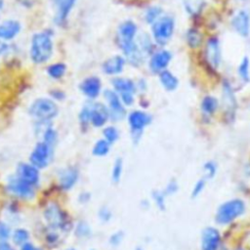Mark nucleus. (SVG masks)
Masks as SVG:
<instances>
[{
    "label": "nucleus",
    "instance_id": "f257e3e1",
    "mask_svg": "<svg viewBox=\"0 0 250 250\" xmlns=\"http://www.w3.org/2000/svg\"><path fill=\"white\" fill-rule=\"evenodd\" d=\"M53 40L48 31L37 32L32 36L30 44V58L35 63H44L53 55Z\"/></svg>",
    "mask_w": 250,
    "mask_h": 250
},
{
    "label": "nucleus",
    "instance_id": "f03ea898",
    "mask_svg": "<svg viewBox=\"0 0 250 250\" xmlns=\"http://www.w3.org/2000/svg\"><path fill=\"white\" fill-rule=\"evenodd\" d=\"M28 112L35 119L44 122L56 117L59 112V108L53 100L47 98H39L31 104Z\"/></svg>",
    "mask_w": 250,
    "mask_h": 250
},
{
    "label": "nucleus",
    "instance_id": "7ed1b4c3",
    "mask_svg": "<svg viewBox=\"0 0 250 250\" xmlns=\"http://www.w3.org/2000/svg\"><path fill=\"white\" fill-rule=\"evenodd\" d=\"M244 211L245 204L242 200L237 198L229 200L219 207L216 213V221L222 225L229 224L243 214Z\"/></svg>",
    "mask_w": 250,
    "mask_h": 250
},
{
    "label": "nucleus",
    "instance_id": "20e7f679",
    "mask_svg": "<svg viewBox=\"0 0 250 250\" xmlns=\"http://www.w3.org/2000/svg\"><path fill=\"white\" fill-rule=\"evenodd\" d=\"M175 21L170 16H161L152 23L151 31L154 41L158 45H165L174 33Z\"/></svg>",
    "mask_w": 250,
    "mask_h": 250
},
{
    "label": "nucleus",
    "instance_id": "39448f33",
    "mask_svg": "<svg viewBox=\"0 0 250 250\" xmlns=\"http://www.w3.org/2000/svg\"><path fill=\"white\" fill-rule=\"evenodd\" d=\"M44 218L47 224L53 229H65L69 226L67 216L61 209V207L55 203L50 204L44 211Z\"/></svg>",
    "mask_w": 250,
    "mask_h": 250
},
{
    "label": "nucleus",
    "instance_id": "423d86ee",
    "mask_svg": "<svg viewBox=\"0 0 250 250\" xmlns=\"http://www.w3.org/2000/svg\"><path fill=\"white\" fill-rule=\"evenodd\" d=\"M53 148L49 146L46 143L39 142L29 155V161L32 165L37 168H45L48 166L49 161L52 157Z\"/></svg>",
    "mask_w": 250,
    "mask_h": 250
},
{
    "label": "nucleus",
    "instance_id": "0eeeda50",
    "mask_svg": "<svg viewBox=\"0 0 250 250\" xmlns=\"http://www.w3.org/2000/svg\"><path fill=\"white\" fill-rule=\"evenodd\" d=\"M104 96L108 104L107 108L109 112V118L114 121L122 119L125 116L126 111L123 106V103L117 93L112 90H105L104 92Z\"/></svg>",
    "mask_w": 250,
    "mask_h": 250
},
{
    "label": "nucleus",
    "instance_id": "6e6552de",
    "mask_svg": "<svg viewBox=\"0 0 250 250\" xmlns=\"http://www.w3.org/2000/svg\"><path fill=\"white\" fill-rule=\"evenodd\" d=\"M7 188L9 192L21 199H31L34 196L33 186L25 183L17 176L9 179Z\"/></svg>",
    "mask_w": 250,
    "mask_h": 250
},
{
    "label": "nucleus",
    "instance_id": "1a4fd4ad",
    "mask_svg": "<svg viewBox=\"0 0 250 250\" xmlns=\"http://www.w3.org/2000/svg\"><path fill=\"white\" fill-rule=\"evenodd\" d=\"M128 122L134 138H140L144 128L151 122V116L146 112L135 110L129 114Z\"/></svg>",
    "mask_w": 250,
    "mask_h": 250
},
{
    "label": "nucleus",
    "instance_id": "9d476101",
    "mask_svg": "<svg viewBox=\"0 0 250 250\" xmlns=\"http://www.w3.org/2000/svg\"><path fill=\"white\" fill-rule=\"evenodd\" d=\"M233 29L242 37H248L250 34V15L245 10L238 11L231 20Z\"/></svg>",
    "mask_w": 250,
    "mask_h": 250
},
{
    "label": "nucleus",
    "instance_id": "9b49d317",
    "mask_svg": "<svg viewBox=\"0 0 250 250\" xmlns=\"http://www.w3.org/2000/svg\"><path fill=\"white\" fill-rule=\"evenodd\" d=\"M109 118L108 108L101 104H90V122L95 127H102Z\"/></svg>",
    "mask_w": 250,
    "mask_h": 250
},
{
    "label": "nucleus",
    "instance_id": "f8f14e48",
    "mask_svg": "<svg viewBox=\"0 0 250 250\" xmlns=\"http://www.w3.org/2000/svg\"><path fill=\"white\" fill-rule=\"evenodd\" d=\"M17 177L31 186H35L40 178L38 168L31 163H20L17 167Z\"/></svg>",
    "mask_w": 250,
    "mask_h": 250
},
{
    "label": "nucleus",
    "instance_id": "ddd939ff",
    "mask_svg": "<svg viewBox=\"0 0 250 250\" xmlns=\"http://www.w3.org/2000/svg\"><path fill=\"white\" fill-rule=\"evenodd\" d=\"M205 57L208 63L213 67L217 68L221 62V47L218 38L211 37L206 43Z\"/></svg>",
    "mask_w": 250,
    "mask_h": 250
},
{
    "label": "nucleus",
    "instance_id": "4468645a",
    "mask_svg": "<svg viewBox=\"0 0 250 250\" xmlns=\"http://www.w3.org/2000/svg\"><path fill=\"white\" fill-rule=\"evenodd\" d=\"M172 54L167 50H162L155 53L149 61V68L154 73H160L166 69L169 62H171Z\"/></svg>",
    "mask_w": 250,
    "mask_h": 250
},
{
    "label": "nucleus",
    "instance_id": "2eb2a0df",
    "mask_svg": "<svg viewBox=\"0 0 250 250\" xmlns=\"http://www.w3.org/2000/svg\"><path fill=\"white\" fill-rule=\"evenodd\" d=\"M220 244V233L214 228H206L202 231L201 249L202 250H218Z\"/></svg>",
    "mask_w": 250,
    "mask_h": 250
},
{
    "label": "nucleus",
    "instance_id": "dca6fc26",
    "mask_svg": "<svg viewBox=\"0 0 250 250\" xmlns=\"http://www.w3.org/2000/svg\"><path fill=\"white\" fill-rule=\"evenodd\" d=\"M101 89H102V82L100 78L96 76L87 77L80 84L81 92L89 99L97 98L101 93Z\"/></svg>",
    "mask_w": 250,
    "mask_h": 250
},
{
    "label": "nucleus",
    "instance_id": "f3484780",
    "mask_svg": "<svg viewBox=\"0 0 250 250\" xmlns=\"http://www.w3.org/2000/svg\"><path fill=\"white\" fill-rule=\"evenodd\" d=\"M21 25L16 20H8L0 23V39L12 40L21 31Z\"/></svg>",
    "mask_w": 250,
    "mask_h": 250
},
{
    "label": "nucleus",
    "instance_id": "a211bd4d",
    "mask_svg": "<svg viewBox=\"0 0 250 250\" xmlns=\"http://www.w3.org/2000/svg\"><path fill=\"white\" fill-rule=\"evenodd\" d=\"M125 59L121 56H113L108 58L103 63V71L108 75L119 74L123 71L125 65Z\"/></svg>",
    "mask_w": 250,
    "mask_h": 250
},
{
    "label": "nucleus",
    "instance_id": "6ab92c4d",
    "mask_svg": "<svg viewBox=\"0 0 250 250\" xmlns=\"http://www.w3.org/2000/svg\"><path fill=\"white\" fill-rule=\"evenodd\" d=\"M137 34V25L132 21H126L122 22L118 27L117 39L118 43L135 41V36Z\"/></svg>",
    "mask_w": 250,
    "mask_h": 250
},
{
    "label": "nucleus",
    "instance_id": "aec40b11",
    "mask_svg": "<svg viewBox=\"0 0 250 250\" xmlns=\"http://www.w3.org/2000/svg\"><path fill=\"white\" fill-rule=\"evenodd\" d=\"M78 180V172L74 168H64L59 173V184L64 190L70 189Z\"/></svg>",
    "mask_w": 250,
    "mask_h": 250
},
{
    "label": "nucleus",
    "instance_id": "412c9836",
    "mask_svg": "<svg viewBox=\"0 0 250 250\" xmlns=\"http://www.w3.org/2000/svg\"><path fill=\"white\" fill-rule=\"evenodd\" d=\"M112 85L119 96L125 94H134L136 92V85L133 80L129 78H114L112 80Z\"/></svg>",
    "mask_w": 250,
    "mask_h": 250
},
{
    "label": "nucleus",
    "instance_id": "4be33fe9",
    "mask_svg": "<svg viewBox=\"0 0 250 250\" xmlns=\"http://www.w3.org/2000/svg\"><path fill=\"white\" fill-rule=\"evenodd\" d=\"M53 1L58 8L57 21L60 23H62L68 17V14L70 13L71 9L73 8L76 0H53Z\"/></svg>",
    "mask_w": 250,
    "mask_h": 250
},
{
    "label": "nucleus",
    "instance_id": "5701e85b",
    "mask_svg": "<svg viewBox=\"0 0 250 250\" xmlns=\"http://www.w3.org/2000/svg\"><path fill=\"white\" fill-rule=\"evenodd\" d=\"M159 80L167 91H174L179 85L178 78L169 70L164 69L159 73Z\"/></svg>",
    "mask_w": 250,
    "mask_h": 250
},
{
    "label": "nucleus",
    "instance_id": "b1692460",
    "mask_svg": "<svg viewBox=\"0 0 250 250\" xmlns=\"http://www.w3.org/2000/svg\"><path fill=\"white\" fill-rule=\"evenodd\" d=\"M185 10L190 16H197L202 11L205 1L204 0H182Z\"/></svg>",
    "mask_w": 250,
    "mask_h": 250
},
{
    "label": "nucleus",
    "instance_id": "393cba45",
    "mask_svg": "<svg viewBox=\"0 0 250 250\" xmlns=\"http://www.w3.org/2000/svg\"><path fill=\"white\" fill-rule=\"evenodd\" d=\"M223 100H224V104L228 109L231 110V109L235 108L236 103H235L234 95H233L230 85L227 81H225V83L223 85Z\"/></svg>",
    "mask_w": 250,
    "mask_h": 250
},
{
    "label": "nucleus",
    "instance_id": "a878e982",
    "mask_svg": "<svg viewBox=\"0 0 250 250\" xmlns=\"http://www.w3.org/2000/svg\"><path fill=\"white\" fill-rule=\"evenodd\" d=\"M218 100L212 96H206L201 102V109L205 114L211 115L218 108Z\"/></svg>",
    "mask_w": 250,
    "mask_h": 250
},
{
    "label": "nucleus",
    "instance_id": "bb28decb",
    "mask_svg": "<svg viewBox=\"0 0 250 250\" xmlns=\"http://www.w3.org/2000/svg\"><path fill=\"white\" fill-rule=\"evenodd\" d=\"M237 73L244 82L250 81V61L248 57H244L237 67Z\"/></svg>",
    "mask_w": 250,
    "mask_h": 250
},
{
    "label": "nucleus",
    "instance_id": "cd10ccee",
    "mask_svg": "<svg viewBox=\"0 0 250 250\" xmlns=\"http://www.w3.org/2000/svg\"><path fill=\"white\" fill-rule=\"evenodd\" d=\"M65 70H66V66L62 62L53 63V64L49 65L47 68V72H48L49 76L54 79L62 78L64 75Z\"/></svg>",
    "mask_w": 250,
    "mask_h": 250
},
{
    "label": "nucleus",
    "instance_id": "c85d7f7f",
    "mask_svg": "<svg viewBox=\"0 0 250 250\" xmlns=\"http://www.w3.org/2000/svg\"><path fill=\"white\" fill-rule=\"evenodd\" d=\"M187 42L190 48L199 47L202 42V36L200 32L194 28H190L187 32Z\"/></svg>",
    "mask_w": 250,
    "mask_h": 250
},
{
    "label": "nucleus",
    "instance_id": "c756f323",
    "mask_svg": "<svg viewBox=\"0 0 250 250\" xmlns=\"http://www.w3.org/2000/svg\"><path fill=\"white\" fill-rule=\"evenodd\" d=\"M109 148H110V144L106 140L103 139V140H99L94 145L92 152L96 156H104L108 153Z\"/></svg>",
    "mask_w": 250,
    "mask_h": 250
},
{
    "label": "nucleus",
    "instance_id": "7c9ffc66",
    "mask_svg": "<svg viewBox=\"0 0 250 250\" xmlns=\"http://www.w3.org/2000/svg\"><path fill=\"white\" fill-rule=\"evenodd\" d=\"M13 241L15 244L17 245H22L23 243L27 242L28 238H29V233L26 229H17L14 232H13Z\"/></svg>",
    "mask_w": 250,
    "mask_h": 250
},
{
    "label": "nucleus",
    "instance_id": "2f4dec72",
    "mask_svg": "<svg viewBox=\"0 0 250 250\" xmlns=\"http://www.w3.org/2000/svg\"><path fill=\"white\" fill-rule=\"evenodd\" d=\"M163 14V10L160 7H150L147 9L146 13V21L147 23L152 24L155 21H157Z\"/></svg>",
    "mask_w": 250,
    "mask_h": 250
},
{
    "label": "nucleus",
    "instance_id": "473e14b6",
    "mask_svg": "<svg viewBox=\"0 0 250 250\" xmlns=\"http://www.w3.org/2000/svg\"><path fill=\"white\" fill-rule=\"evenodd\" d=\"M122 170H123V161L121 158H117L112 166V171H111V179L114 183H118L120 181Z\"/></svg>",
    "mask_w": 250,
    "mask_h": 250
},
{
    "label": "nucleus",
    "instance_id": "72a5a7b5",
    "mask_svg": "<svg viewBox=\"0 0 250 250\" xmlns=\"http://www.w3.org/2000/svg\"><path fill=\"white\" fill-rule=\"evenodd\" d=\"M103 134H104V140H106L109 144H112V143L116 142L118 140V137H119V133H118L117 129L115 127H112V126L105 127L103 131Z\"/></svg>",
    "mask_w": 250,
    "mask_h": 250
},
{
    "label": "nucleus",
    "instance_id": "f704fd0d",
    "mask_svg": "<svg viewBox=\"0 0 250 250\" xmlns=\"http://www.w3.org/2000/svg\"><path fill=\"white\" fill-rule=\"evenodd\" d=\"M57 141V132L53 128H47L43 134V142L46 143L52 148Z\"/></svg>",
    "mask_w": 250,
    "mask_h": 250
},
{
    "label": "nucleus",
    "instance_id": "c9c22d12",
    "mask_svg": "<svg viewBox=\"0 0 250 250\" xmlns=\"http://www.w3.org/2000/svg\"><path fill=\"white\" fill-rule=\"evenodd\" d=\"M75 234L79 237H88L91 235V228L86 222H79L75 229Z\"/></svg>",
    "mask_w": 250,
    "mask_h": 250
},
{
    "label": "nucleus",
    "instance_id": "e433bc0d",
    "mask_svg": "<svg viewBox=\"0 0 250 250\" xmlns=\"http://www.w3.org/2000/svg\"><path fill=\"white\" fill-rule=\"evenodd\" d=\"M151 196L156 204V206L158 207V209L160 210H165L166 204H165V194L163 193V191L160 190H153L151 192Z\"/></svg>",
    "mask_w": 250,
    "mask_h": 250
},
{
    "label": "nucleus",
    "instance_id": "4c0bfd02",
    "mask_svg": "<svg viewBox=\"0 0 250 250\" xmlns=\"http://www.w3.org/2000/svg\"><path fill=\"white\" fill-rule=\"evenodd\" d=\"M203 171H204V174H205V177L207 179H212L214 178V176L216 175V172H217V165L214 161H208L204 164V167H203Z\"/></svg>",
    "mask_w": 250,
    "mask_h": 250
},
{
    "label": "nucleus",
    "instance_id": "58836bf2",
    "mask_svg": "<svg viewBox=\"0 0 250 250\" xmlns=\"http://www.w3.org/2000/svg\"><path fill=\"white\" fill-rule=\"evenodd\" d=\"M178 189H179V186H178L177 182L175 180H172L167 184V186L165 187V188L162 191L165 195H171V194L176 193L178 191Z\"/></svg>",
    "mask_w": 250,
    "mask_h": 250
},
{
    "label": "nucleus",
    "instance_id": "ea45409f",
    "mask_svg": "<svg viewBox=\"0 0 250 250\" xmlns=\"http://www.w3.org/2000/svg\"><path fill=\"white\" fill-rule=\"evenodd\" d=\"M204 187H205V180H204V179L198 180V181L195 183V185H194V187H193V188H192L191 197H192V198L197 197V196L202 192Z\"/></svg>",
    "mask_w": 250,
    "mask_h": 250
},
{
    "label": "nucleus",
    "instance_id": "a19ab883",
    "mask_svg": "<svg viewBox=\"0 0 250 250\" xmlns=\"http://www.w3.org/2000/svg\"><path fill=\"white\" fill-rule=\"evenodd\" d=\"M79 119L81 123L87 124L90 122V104H86L79 113Z\"/></svg>",
    "mask_w": 250,
    "mask_h": 250
},
{
    "label": "nucleus",
    "instance_id": "79ce46f5",
    "mask_svg": "<svg viewBox=\"0 0 250 250\" xmlns=\"http://www.w3.org/2000/svg\"><path fill=\"white\" fill-rule=\"evenodd\" d=\"M10 235H11V230L9 226L4 222H0V240L5 241L10 237Z\"/></svg>",
    "mask_w": 250,
    "mask_h": 250
},
{
    "label": "nucleus",
    "instance_id": "37998d69",
    "mask_svg": "<svg viewBox=\"0 0 250 250\" xmlns=\"http://www.w3.org/2000/svg\"><path fill=\"white\" fill-rule=\"evenodd\" d=\"M98 215H99V218H100V220L101 221H103V222H108L110 219H111V217H112V214H111V212H110V210L107 208V207H102L100 210H99V213H98Z\"/></svg>",
    "mask_w": 250,
    "mask_h": 250
},
{
    "label": "nucleus",
    "instance_id": "c03bdc74",
    "mask_svg": "<svg viewBox=\"0 0 250 250\" xmlns=\"http://www.w3.org/2000/svg\"><path fill=\"white\" fill-rule=\"evenodd\" d=\"M123 236H124V233L119 230V231H116L114 232L113 234L110 235L109 237V243L112 245V246H117L121 243L122 239H123Z\"/></svg>",
    "mask_w": 250,
    "mask_h": 250
},
{
    "label": "nucleus",
    "instance_id": "a18cd8bd",
    "mask_svg": "<svg viewBox=\"0 0 250 250\" xmlns=\"http://www.w3.org/2000/svg\"><path fill=\"white\" fill-rule=\"evenodd\" d=\"M21 250H41V249L35 247L33 244L29 242H25L22 245H21Z\"/></svg>",
    "mask_w": 250,
    "mask_h": 250
},
{
    "label": "nucleus",
    "instance_id": "49530a36",
    "mask_svg": "<svg viewBox=\"0 0 250 250\" xmlns=\"http://www.w3.org/2000/svg\"><path fill=\"white\" fill-rule=\"evenodd\" d=\"M51 95L56 100H62L63 97H64V94L62 91H59V90H55V91L51 92Z\"/></svg>",
    "mask_w": 250,
    "mask_h": 250
},
{
    "label": "nucleus",
    "instance_id": "de8ad7c7",
    "mask_svg": "<svg viewBox=\"0 0 250 250\" xmlns=\"http://www.w3.org/2000/svg\"><path fill=\"white\" fill-rule=\"evenodd\" d=\"M0 250H15L10 244L0 240Z\"/></svg>",
    "mask_w": 250,
    "mask_h": 250
},
{
    "label": "nucleus",
    "instance_id": "09e8293b",
    "mask_svg": "<svg viewBox=\"0 0 250 250\" xmlns=\"http://www.w3.org/2000/svg\"><path fill=\"white\" fill-rule=\"evenodd\" d=\"M89 199H90V194L88 192H83L79 195V201H81L83 203L89 201Z\"/></svg>",
    "mask_w": 250,
    "mask_h": 250
},
{
    "label": "nucleus",
    "instance_id": "8fccbe9b",
    "mask_svg": "<svg viewBox=\"0 0 250 250\" xmlns=\"http://www.w3.org/2000/svg\"><path fill=\"white\" fill-rule=\"evenodd\" d=\"M7 49H8L7 44H6L2 39H0V56H1L2 54H4V53L7 51Z\"/></svg>",
    "mask_w": 250,
    "mask_h": 250
},
{
    "label": "nucleus",
    "instance_id": "3c124183",
    "mask_svg": "<svg viewBox=\"0 0 250 250\" xmlns=\"http://www.w3.org/2000/svg\"><path fill=\"white\" fill-rule=\"evenodd\" d=\"M3 6H4V2H3V0H0V12H1Z\"/></svg>",
    "mask_w": 250,
    "mask_h": 250
},
{
    "label": "nucleus",
    "instance_id": "603ef678",
    "mask_svg": "<svg viewBox=\"0 0 250 250\" xmlns=\"http://www.w3.org/2000/svg\"><path fill=\"white\" fill-rule=\"evenodd\" d=\"M135 250H144V249H143V248H141V247H138V248H136Z\"/></svg>",
    "mask_w": 250,
    "mask_h": 250
},
{
    "label": "nucleus",
    "instance_id": "864d4df0",
    "mask_svg": "<svg viewBox=\"0 0 250 250\" xmlns=\"http://www.w3.org/2000/svg\"><path fill=\"white\" fill-rule=\"evenodd\" d=\"M66 250H75V249H73V248H68V249H66Z\"/></svg>",
    "mask_w": 250,
    "mask_h": 250
},
{
    "label": "nucleus",
    "instance_id": "5fc2aeb1",
    "mask_svg": "<svg viewBox=\"0 0 250 250\" xmlns=\"http://www.w3.org/2000/svg\"><path fill=\"white\" fill-rule=\"evenodd\" d=\"M239 250H241V249H239Z\"/></svg>",
    "mask_w": 250,
    "mask_h": 250
}]
</instances>
